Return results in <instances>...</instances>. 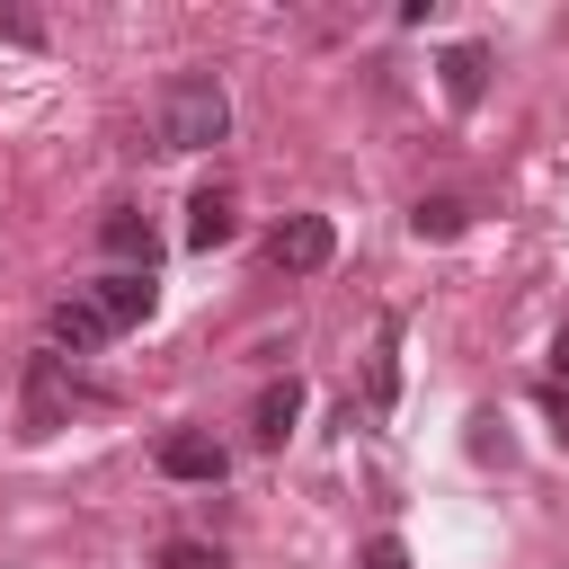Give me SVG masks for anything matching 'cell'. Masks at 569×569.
<instances>
[{
  "label": "cell",
  "instance_id": "6da1fadb",
  "mask_svg": "<svg viewBox=\"0 0 569 569\" xmlns=\"http://www.w3.org/2000/svg\"><path fill=\"white\" fill-rule=\"evenodd\" d=\"M133 320H151V276L116 267V276H98V284L62 293V302H53V320H44V338H53V356H89V347L124 338Z\"/></svg>",
  "mask_w": 569,
  "mask_h": 569
},
{
  "label": "cell",
  "instance_id": "7a4b0ae2",
  "mask_svg": "<svg viewBox=\"0 0 569 569\" xmlns=\"http://www.w3.org/2000/svg\"><path fill=\"white\" fill-rule=\"evenodd\" d=\"M151 133H160V151H213V142L231 133V98H222V80H213V71H178V80L160 89Z\"/></svg>",
  "mask_w": 569,
  "mask_h": 569
},
{
  "label": "cell",
  "instance_id": "3957f363",
  "mask_svg": "<svg viewBox=\"0 0 569 569\" xmlns=\"http://www.w3.org/2000/svg\"><path fill=\"white\" fill-rule=\"evenodd\" d=\"M80 409V382H71V365L44 347V356H27V391H18V427L27 436H53L62 418Z\"/></svg>",
  "mask_w": 569,
  "mask_h": 569
},
{
  "label": "cell",
  "instance_id": "277c9868",
  "mask_svg": "<svg viewBox=\"0 0 569 569\" xmlns=\"http://www.w3.org/2000/svg\"><path fill=\"white\" fill-rule=\"evenodd\" d=\"M267 258H276L284 276H320V267L338 258V231H329V213H293V222H276Z\"/></svg>",
  "mask_w": 569,
  "mask_h": 569
},
{
  "label": "cell",
  "instance_id": "5b68a950",
  "mask_svg": "<svg viewBox=\"0 0 569 569\" xmlns=\"http://www.w3.org/2000/svg\"><path fill=\"white\" fill-rule=\"evenodd\" d=\"M160 471H169V480H222V471H231V453H222L213 436L178 427V436H160Z\"/></svg>",
  "mask_w": 569,
  "mask_h": 569
},
{
  "label": "cell",
  "instance_id": "8992f818",
  "mask_svg": "<svg viewBox=\"0 0 569 569\" xmlns=\"http://www.w3.org/2000/svg\"><path fill=\"white\" fill-rule=\"evenodd\" d=\"M231 231H240L231 187H196V196H187V249H222Z\"/></svg>",
  "mask_w": 569,
  "mask_h": 569
},
{
  "label": "cell",
  "instance_id": "52a82bcc",
  "mask_svg": "<svg viewBox=\"0 0 569 569\" xmlns=\"http://www.w3.org/2000/svg\"><path fill=\"white\" fill-rule=\"evenodd\" d=\"M98 249H107V258H124L133 276H151V249H160V240H151V222H142L133 204H116V213L98 222Z\"/></svg>",
  "mask_w": 569,
  "mask_h": 569
},
{
  "label": "cell",
  "instance_id": "ba28073f",
  "mask_svg": "<svg viewBox=\"0 0 569 569\" xmlns=\"http://www.w3.org/2000/svg\"><path fill=\"white\" fill-rule=\"evenodd\" d=\"M365 400L373 409H391L400 400V320L382 311V329H373V365H365Z\"/></svg>",
  "mask_w": 569,
  "mask_h": 569
},
{
  "label": "cell",
  "instance_id": "9c48e42d",
  "mask_svg": "<svg viewBox=\"0 0 569 569\" xmlns=\"http://www.w3.org/2000/svg\"><path fill=\"white\" fill-rule=\"evenodd\" d=\"M293 418H302V382L284 373V382H267V391H258L249 427H258V445H284V436H293Z\"/></svg>",
  "mask_w": 569,
  "mask_h": 569
},
{
  "label": "cell",
  "instance_id": "30bf717a",
  "mask_svg": "<svg viewBox=\"0 0 569 569\" xmlns=\"http://www.w3.org/2000/svg\"><path fill=\"white\" fill-rule=\"evenodd\" d=\"M436 71H445V98H453V107H480V89H489V53H480V44H453Z\"/></svg>",
  "mask_w": 569,
  "mask_h": 569
},
{
  "label": "cell",
  "instance_id": "8fae6325",
  "mask_svg": "<svg viewBox=\"0 0 569 569\" xmlns=\"http://www.w3.org/2000/svg\"><path fill=\"white\" fill-rule=\"evenodd\" d=\"M462 222H471L462 196H418V204H409V231H418V240H453Z\"/></svg>",
  "mask_w": 569,
  "mask_h": 569
},
{
  "label": "cell",
  "instance_id": "7c38bea8",
  "mask_svg": "<svg viewBox=\"0 0 569 569\" xmlns=\"http://www.w3.org/2000/svg\"><path fill=\"white\" fill-rule=\"evenodd\" d=\"M160 569H231V560H222L213 542H187V533H178V542H160Z\"/></svg>",
  "mask_w": 569,
  "mask_h": 569
},
{
  "label": "cell",
  "instance_id": "4fadbf2b",
  "mask_svg": "<svg viewBox=\"0 0 569 569\" xmlns=\"http://www.w3.org/2000/svg\"><path fill=\"white\" fill-rule=\"evenodd\" d=\"M365 569H409V542H400V533H373V542H365Z\"/></svg>",
  "mask_w": 569,
  "mask_h": 569
},
{
  "label": "cell",
  "instance_id": "5bb4252c",
  "mask_svg": "<svg viewBox=\"0 0 569 569\" xmlns=\"http://www.w3.org/2000/svg\"><path fill=\"white\" fill-rule=\"evenodd\" d=\"M542 418H551V436L569 445V391H542Z\"/></svg>",
  "mask_w": 569,
  "mask_h": 569
},
{
  "label": "cell",
  "instance_id": "9a60e30c",
  "mask_svg": "<svg viewBox=\"0 0 569 569\" xmlns=\"http://www.w3.org/2000/svg\"><path fill=\"white\" fill-rule=\"evenodd\" d=\"M551 373L569 382V320H560V338H551Z\"/></svg>",
  "mask_w": 569,
  "mask_h": 569
}]
</instances>
